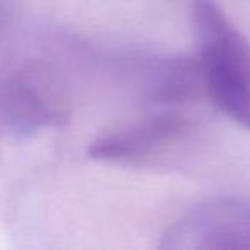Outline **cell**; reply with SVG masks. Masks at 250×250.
Masks as SVG:
<instances>
[{"label":"cell","mask_w":250,"mask_h":250,"mask_svg":"<svg viewBox=\"0 0 250 250\" xmlns=\"http://www.w3.org/2000/svg\"><path fill=\"white\" fill-rule=\"evenodd\" d=\"M201 38L199 74L216 106L250 129V60L226 16L214 0H192Z\"/></svg>","instance_id":"obj_1"},{"label":"cell","mask_w":250,"mask_h":250,"mask_svg":"<svg viewBox=\"0 0 250 250\" xmlns=\"http://www.w3.org/2000/svg\"><path fill=\"white\" fill-rule=\"evenodd\" d=\"M161 247L250 250V199L219 197L195 206L165 231Z\"/></svg>","instance_id":"obj_2"},{"label":"cell","mask_w":250,"mask_h":250,"mask_svg":"<svg viewBox=\"0 0 250 250\" xmlns=\"http://www.w3.org/2000/svg\"><path fill=\"white\" fill-rule=\"evenodd\" d=\"M52 81L36 65H21L0 81V127L14 137H31L63 122Z\"/></svg>","instance_id":"obj_3"},{"label":"cell","mask_w":250,"mask_h":250,"mask_svg":"<svg viewBox=\"0 0 250 250\" xmlns=\"http://www.w3.org/2000/svg\"><path fill=\"white\" fill-rule=\"evenodd\" d=\"M180 129L182 120L177 115H160L132 129L100 137L91 144L89 154L98 160H130L173 137Z\"/></svg>","instance_id":"obj_4"},{"label":"cell","mask_w":250,"mask_h":250,"mask_svg":"<svg viewBox=\"0 0 250 250\" xmlns=\"http://www.w3.org/2000/svg\"><path fill=\"white\" fill-rule=\"evenodd\" d=\"M12 2L11 0H0V36L4 35L9 21H11Z\"/></svg>","instance_id":"obj_5"}]
</instances>
